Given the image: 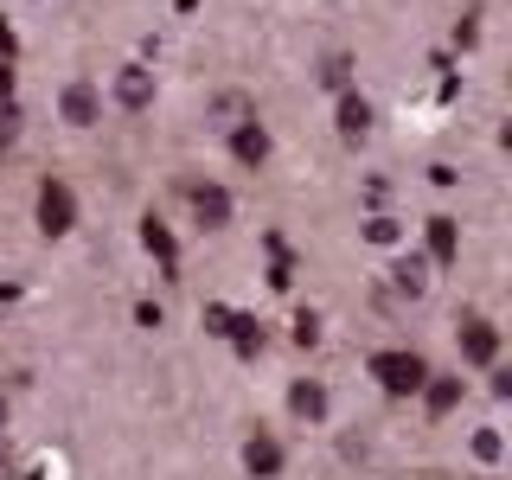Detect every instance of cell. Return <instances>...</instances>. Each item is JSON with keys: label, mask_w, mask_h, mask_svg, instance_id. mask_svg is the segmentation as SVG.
<instances>
[{"label": "cell", "mask_w": 512, "mask_h": 480, "mask_svg": "<svg viewBox=\"0 0 512 480\" xmlns=\"http://www.w3.org/2000/svg\"><path fill=\"white\" fill-rule=\"evenodd\" d=\"M288 410H295L301 423H320V416H327V391H320L314 378H301L295 391H288Z\"/></svg>", "instance_id": "12"}, {"label": "cell", "mask_w": 512, "mask_h": 480, "mask_svg": "<svg viewBox=\"0 0 512 480\" xmlns=\"http://www.w3.org/2000/svg\"><path fill=\"white\" fill-rule=\"evenodd\" d=\"M0 429H7V397H0Z\"/></svg>", "instance_id": "25"}, {"label": "cell", "mask_w": 512, "mask_h": 480, "mask_svg": "<svg viewBox=\"0 0 512 480\" xmlns=\"http://www.w3.org/2000/svg\"><path fill=\"white\" fill-rule=\"evenodd\" d=\"M13 52H20V39H13V26L0 20V64H13Z\"/></svg>", "instance_id": "22"}, {"label": "cell", "mask_w": 512, "mask_h": 480, "mask_svg": "<svg viewBox=\"0 0 512 480\" xmlns=\"http://www.w3.org/2000/svg\"><path fill=\"white\" fill-rule=\"evenodd\" d=\"M0 480H13V455H7V448H0Z\"/></svg>", "instance_id": "24"}, {"label": "cell", "mask_w": 512, "mask_h": 480, "mask_svg": "<svg viewBox=\"0 0 512 480\" xmlns=\"http://www.w3.org/2000/svg\"><path fill=\"white\" fill-rule=\"evenodd\" d=\"M474 455L480 461H500V436H493V429H480V436H474Z\"/></svg>", "instance_id": "21"}, {"label": "cell", "mask_w": 512, "mask_h": 480, "mask_svg": "<svg viewBox=\"0 0 512 480\" xmlns=\"http://www.w3.org/2000/svg\"><path fill=\"white\" fill-rule=\"evenodd\" d=\"M372 135V103L359 90H340V141H365Z\"/></svg>", "instance_id": "7"}, {"label": "cell", "mask_w": 512, "mask_h": 480, "mask_svg": "<svg viewBox=\"0 0 512 480\" xmlns=\"http://www.w3.org/2000/svg\"><path fill=\"white\" fill-rule=\"evenodd\" d=\"M0 96H13V64H0Z\"/></svg>", "instance_id": "23"}, {"label": "cell", "mask_w": 512, "mask_h": 480, "mask_svg": "<svg viewBox=\"0 0 512 480\" xmlns=\"http://www.w3.org/2000/svg\"><path fill=\"white\" fill-rule=\"evenodd\" d=\"M141 244H148L154 256H160V263H167V269H180V244H173V231H167V224H141Z\"/></svg>", "instance_id": "14"}, {"label": "cell", "mask_w": 512, "mask_h": 480, "mask_svg": "<svg viewBox=\"0 0 512 480\" xmlns=\"http://www.w3.org/2000/svg\"><path fill=\"white\" fill-rule=\"evenodd\" d=\"M224 340H231L237 352H244V359H256V352H263V320H250V314H231Z\"/></svg>", "instance_id": "13"}, {"label": "cell", "mask_w": 512, "mask_h": 480, "mask_svg": "<svg viewBox=\"0 0 512 480\" xmlns=\"http://www.w3.org/2000/svg\"><path fill=\"white\" fill-rule=\"evenodd\" d=\"M365 237H372V244H397V224L391 218H372V224H365Z\"/></svg>", "instance_id": "20"}, {"label": "cell", "mask_w": 512, "mask_h": 480, "mask_svg": "<svg viewBox=\"0 0 512 480\" xmlns=\"http://www.w3.org/2000/svg\"><path fill=\"white\" fill-rule=\"evenodd\" d=\"M346 77H352V64H346L340 52H333L327 64H320V84H327V90H346Z\"/></svg>", "instance_id": "18"}, {"label": "cell", "mask_w": 512, "mask_h": 480, "mask_svg": "<svg viewBox=\"0 0 512 480\" xmlns=\"http://www.w3.org/2000/svg\"><path fill=\"white\" fill-rule=\"evenodd\" d=\"M461 359H468V365H493V359H500V327L480 320V314H468V320H461Z\"/></svg>", "instance_id": "3"}, {"label": "cell", "mask_w": 512, "mask_h": 480, "mask_svg": "<svg viewBox=\"0 0 512 480\" xmlns=\"http://www.w3.org/2000/svg\"><path fill=\"white\" fill-rule=\"evenodd\" d=\"M212 122L224 128V135H231V128H244V122H256V103H250L244 90H224L218 103H212Z\"/></svg>", "instance_id": "10"}, {"label": "cell", "mask_w": 512, "mask_h": 480, "mask_svg": "<svg viewBox=\"0 0 512 480\" xmlns=\"http://www.w3.org/2000/svg\"><path fill=\"white\" fill-rule=\"evenodd\" d=\"M186 199H192V212H199L205 231L231 224V192H224V186H186Z\"/></svg>", "instance_id": "5"}, {"label": "cell", "mask_w": 512, "mask_h": 480, "mask_svg": "<svg viewBox=\"0 0 512 480\" xmlns=\"http://www.w3.org/2000/svg\"><path fill=\"white\" fill-rule=\"evenodd\" d=\"M96 116H103V96H96L90 84L64 90V122H71V128H96Z\"/></svg>", "instance_id": "8"}, {"label": "cell", "mask_w": 512, "mask_h": 480, "mask_svg": "<svg viewBox=\"0 0 512 480\" xmlns=\"http://www.w3.org/2000/svg\"><path fill=\"white\" fill-rule=\"evenodd\" d=\"M372 378L391 397H416L429 384V365H423V352H404V346H397V352H378V359H372Z\"/></svg>", "instance_id": "1"}, {"label": "cell", "mask_w": 512, "mask_h": 480, "mask_svg": "<svg viewBox=\"0 0 512 480\" xmlns=\"http://www.w3.org/2000/svg\"><path fill=\"white\" fill-rule=\"evenodd\" d=\"M20 103H13V96H0V154H7L13 148V141H20Z\"/></svg>", "instance_id": "17"}, {"label": "cell", "mask_w": 512, "mask_h": 480, "mask_svg": "<svg viewBox=\"0 0 512 480\" xmlns=\"http://www.w3.org/2000/svg\"><path fill=\"white\" fill-rule=\"evenodd\" d=\"M77 224V192L64 186V180H45L39 186V231L45 237H64Z\"/></svg>", "instance_id": "2"}, {"label": "cell", "mask_w": 512, "mask_h": 480, "mask_svg": "<svg viewBox=\"0 0 512 480\" xmlns=\"http://www.w3.org/2000/svg\"><path fill=\"white\" fill-rule=\"evenodd\" d=\"M391 282L404 288V295H423V288H429V263H423V256H397Z\"/></svg>", "instance_id": "15"}, {"label": "cell", "mask_w": 512, "mask_h": 480, "mask_svg": "<svg viewBox=\"0 0 512 480\" xmlns=\"http://www.w3.org/2000/svg\"><path fill=\"white\" fill-rule=\"evenodd\" d=\"M244 468H250L256 480H276V474H282V442H276V436H263V429H256V436L244 442Z\"/></svg>", "instance_id": "6"}, {"label": "cell", "mask_w": 512, "mask_h": 480, "mask_svg": "<svg viewBox=\"0 0 512 480\" xmlns=\"http://www.w3.org/2000/svg\"><path fill=\"white\" fill-rule=\"evenodd\" d=\"M320 340V320L314 314H295V346H314Z\"/></svg>", "instance_id": "19"}, {"label": "cell", "mask_w": 512, "mask_h": 480, "mask_svg": "<svg viewBox=\"0 0 512 480\" xmlns=\"http://www.w3.org/2000/svg\"><path fill=\"white\" fill-rule=\"evenodd\" d=\"M423 397H429V416H448V410L461 404V378H429Z\"/></svg>", "instance_id": "16"}, {"label": "cell", "mask_w": 512, "mask_h": 480, "mask_svg": "<svg viewBox=\"0 0 512 480\" xmlns=\"http://www.w3.org/2000/svg\"><path fill=\"white\" fill-rule=\"evenodd\" d=\"M429 256H436V269H455V256H461L455 218H429Z\"/></svg>", "instance_id": "11"}, {"label": "cell", "mask_w": 512, "mask_h": 480, "mask_svg": "<svg viewBox=\"0 0 512 480\" xmlns=\"http://www.w3.org/2000/svg\"><path fill=\"white\" fill-rule=\"evenodd\" d=\"M231 154L244 160V167H263V160H269V128H263V122L231 128Z\"/></svg>", "instance_id": "9"}, {"label": "cell", "mask_w": 512, "mask_h": 480, "mask_svg": "<svg viewBox=\"0 0 512 480\" xmlns=\"http://www.w3.org/2000/svg\"><path fill=\"white\" fill-rule=\"evenodd\" d=\"M116 103L135 109V116L154 103V71H148V64H122V71H116Z\"/></svg>", "instance_id": "4"}]
</instances>
